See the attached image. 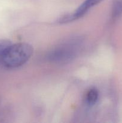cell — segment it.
<instances>
[{
	"instance_id": "1",
	"label": "cell",
	"mask_w": 122,
	"mask_h": 123,
	"mask_svg": "<svg viewBox=\"0 0 122 123\" xmlns=\"http://www.w3.org/2000/svg\"><path fill=\"white\" fill-rule=\"evenodd\" d=\"M33 52V48L28 43L11 44L6 50L1 63L7 68H17L31 58Z\"/></svg>"
},
{
	"instance_id": "6",
	"label": "cell",
	"mask_w": 122,
	"mask_h": 123,
	"mask_svg": "<svg viewBox=\"0 0 122 123\" xmlns=\"http://www.w3.org/2000/svg\"><path fill=\"white\" fill-rule=\"evenodd\" d=\"M11 44V43L8 40H0V63L2 61L6 50Z\"/></svg>"
},
{
	"instance_id": "2",
	"label": "cell",
	"mask_w": 122,
	"mask_h": 123,
	"mask_svg": "<svg viewBox=\"0 0 122 123\" xmlns=\"http://www.w3.org/2000/svg\"><path fill=\"white\" fill-rule=\"evenodd\" d=\"M80 40H70L55 48L50 52L49 58L56 64H66L72 61L77 53Z\"/></svg>"
},
{
	"instance_id": "3",
	"label": "cell",
	"mask_w": 122,
	"mask_h": 123,
	"mask_svg": "<svg viewBox=\"0 0 122 123\" xmlns=\"http://www.w3.org/2000/svg\"><path fill=\"white\" fill-rule=\"evenodd\" d=\"M102 1L103 0H85L71 15H67L62 18L60 20V22H68L81 18L91 8L96 6Z\"/></svg>"
},
{
	"instance_id": "5",
	"label": "cell",
	"mask_w": 122,
	"mask_h": 123,
	"mask_svg": "<svg viewBox=\"0 0 122 123\" xmlns=\"http://www.w3.org/2000/svg\"><path fill=\"white\" fill-rule=\"evenodd\" d=\"M99 97V92L95 88H91L89 90L85 96V100L87 105H93L96 103Z\"/></svg>"
},
{
	"instance_id": "4",
	"label": "cell",
	"mask_w": 122,
	"mask_h": 123,
	"mask_svg": "<svg viewBox=\"0 0 122 123\" xmlns=\"http://www.w3.org/2000/svg\"><path fill=\"white\" fill-rule=\"evenodd\" d=\"M112 18L116 20L122 16V0H113L112 6Z\"/></svg>"
}]
</instances>
